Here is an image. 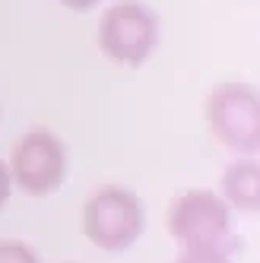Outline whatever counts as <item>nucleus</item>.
Returning <instances> with one entry per match:
<instances>
[{
	"label": "nucleus",
	"instance_id": "obj_1",
	"mask_svg": "<svg viewBox=\"0 0 260 263\" xmlns=\"http://www.w3.org/2000/svg\"><path fill=\"white\" fill-rule=\"evenodd\" d=\"M143 203L127 187H99L86 200L83 210V232L102 251H127L143 232Z\"/></svg>",
	"mask_w": 260,
	"mask_h": 263
},
{
	"label": "nucleus",
	"instance_id": "obj_7",
	"mask_svg": "<svg viewBox=\"0 0 260 263\" xmlns=\"http://www.w3.org/2000/svg\"><path fill=\"white\" fill-rule=\"evenodd\" d=\"M175 263H232L222 244H210V248H184V254Z\"/></svg>",
	"mask_w": 260,
	"mask_h": 263
},
{
	"label": "nucleus",
	"instance_id": "obj_8",
	"mask_svg": "<svg viewBox=\"0 0 260 263\" xmlns=\"http://www.w3.org/2000/svg\"><path fill=\"white\" fill-rule=\"evenodd\" d=\"M0 263H39V257L23 241H0Z\"/></svg>",
	"mask_w": 260,
	"mask_h": 263
},
{
	"label": "nucleus",
	"instance_id": "obj_4",
	"mask_svg": "<svg viewBox=\"0 0 260 263\" xmlns=\"http://www.w3.org/2000/svg\"><path fill=\"white\" fill-rule=\"evenodd\" d=\"M10 168H13L10 178H16V184L26 194L42 197V194H51L54 187H61L67 175V149L51 130L35 127L13 146Z\"/></svg>",
	"mask_w": 260,
	"mask_h": 263
},
{
	"label": "nucleus",
	"instance_id": "obj_5",
	"mask_svg": "<svg viewBox=\"0 0 260 263\" xmlns=\"http://www.w3.org/2000/svg\"><path fill=\"white\" fill-rule=\"evenodd\" d=\"M229 203L219 200L213 191H188L172 203L169 232L184 248H210L226 244L229 238Z\"/></svg>",
	"mask_w": 260,
	"mask_h": 263
},
{
	"label": "nucleus",
	"instance_id": "obj_10",
	"mask_svg": "<svg viewBox=\"0 0 260 263\" xmlns=\"http://www.w3.org/2000/svg\"><path fill=\"white\" fill-rule=\"evenodd\" d=\"M61 4H64L67 10H80V13H83V10H92L99 0H61Z\"/></svg>",
	"mask_w": 260,
	"mask_h": 263
},
{
	"label": "nucleus",
	"instance_id": "obj_6",
	"mask_svg": "<svg viewBox=\"0 0 260 263\" xmlns=\"http://www.w3.org/2000/svg\"><path fill=\"white\" fill-rule=\"evenodd\" d=\"M222 200L241 213H260V162L238 159L222 175Z\"/></svg>",
	"mask_w": 260,
	"mask_h": 263
},
{
	"label": "nucleus",
	"instance_id": "obj_3",
	"mask_svg": "<svg viewBox=\"0 0 260 263\" xmlns=\"http://www.w3.org/2000/svg\"><path fill=\"white\" fill-rule=\"evenodd\" d=\"M210 130L232 153H260V89L248 83H222L207 102Z\"/></svg>",
	"mask_w": 260,
	"mask_h": 263
},
{
	"label": "nucleus",
	"instance_id": "obj_9",
	"mask_svg": "<svg viewBox=\"0 0 260 263\" xmlns=\"http://www.w3.org/2000/svg\"><path fill=\"white\" fill-rule=\"evenodd\" d=\"M10 172H7V165L0 162V210H4V203H7V197H10Z\"/></svg>",
	"mask_w": 260,
	"mask_h": 263
},
{
	"label": "nucleus",
	"instance_id": "obj_2",
	"mask_svg": "<svg viewBox=\"0 0 260 263\" xmlns=\"http://www.w3.org/2000/svg\"><path fill=\"white\" fill-rule=\"evenodd\" d=\"M159 45V20L140 0H118L99 20V48L124 67H140Z\"/></svg>",
	"mask_w": 260,
	"mask_h": 263
}]
</instances>
